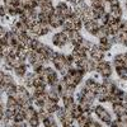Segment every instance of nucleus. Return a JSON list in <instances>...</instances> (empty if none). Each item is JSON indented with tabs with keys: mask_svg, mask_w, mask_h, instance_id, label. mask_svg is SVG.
Returning a JSON list of instances; mask_svg holds the SVG:
<instances>
[{
	"mask_svg": "<svg viewBox=\"0 0 127 127\" xmlns=\"http://www.w3.org/2000/svg\"><path fill=\"white\" fill-rule=\"evenodd\" d=\"M29 122H31V123H29L31 126H37V125H38V118L34 116L33 118H31V120H29Z\"/></svg>",
	"mask_w": 127,
	"mask_h": 127,
	"instance_id": "nucleus-16",
	"label": "nucleus"
},
{
	"mask_svg": "<svg viewBox=\"0 0 127 127\" xmlns=\"http://www.w3.org/2000/svg\"><path fill=\"white\" fill-rule=\"evenodd\" d=\"M5 92L9 95H14L17 93V88H15L14 84H8V85H5Z\"/></svg>",
	"mask_w": 127,
	"mask_h": 127,
	"instance_id": "nucleus-5",
	"label": "nucleus"
},
{
	"mask_svg": "<svg viewBox=\"0 0 127 127\" xmlns=\"http://www.w3.org/2000/svg\"><path fill=\"white\" fill-rule=\"evenodd\" d=\"M69 1H71V3H75V1H76V0H69Z\"/></svg>",
	"mask_w": 127,
	"mask_h": 127,
	"instance_id": "nucleus-18",
	"label": "nucleus"
},
{
	"mask_svg": "<svg viewBox=\"0 0 127 127\" xmlns=\"http://www.w3.org/2000/svg\"><path fill=\"white\" fill-rule=\"evenodd\" d=\"M87 88H88V89H90V90L97 92L98 85H97V83H94L93 80H88V81H87Z\"/></svg>",
	"mask_w": 127,
	"mask_h": 127,
	"instance_id": "nucleus-8",
	"label": "nucleus"
},
{
	"mask_svg": "<svg viewBox=\"0 0 127 127\" xmlns=\"http://www.w3.org/2000/svg\"><path fill=\"white\" fill-rule=\"evenodd\" d=\"M67 38H69V37H67L65 33H59V34L54 36V43H55L56 46L64 47V46H65V43H66V41H67Z\"/></svg>",
	"mask_w": 127,
	"mask_h": 127,
	"instance_id": "nucleus-1",
	"label": "nucleus"
},
{
	"mask_svg": "<svg viewBox=\"0 0 127 127\" xmlns=\"http://www.w3.org/2000/svg\"><path fill=\"white\" fill-rule=\"evenodd\" d=\"M47 95H48V98H51V99H54V100H59V94L55 92V90H51V92H48L47 93Z\"/></svg>",
	"mask_w": 127,
	"mask_h": 127,
	"instance_id": "nucleus-9",
	"label": "nucleus"
},
{
	"mask_svg": "<svg viewBox=\"0 0 127 127\" xmlns=\"http://www.w3.org/2000/svg\"><path fill=\"white\" fill-rule=\"evenodd\" d=\"M97 93H98V94H105V93H107V88H105L104 84L97 88Z\"/></svg>",
	"mask_w": 127,
	"mask_h": 127,
	"instance_id": "nucleus-13",
	"label": "nucleus"
},
{
	"mask_svg": "<svg viewBox=\"0 0 127 127\" xmlns=\"http://www.w3.org/2000/svg\"><path fill=\"white\" fill-rule=\"evenodd\" d=\"M117 72L121 79H127V67L123 65V66H120L117 67Z\"/></svg>",
	"mask_w": 127,
	"mask_h": 127,
	"instance_id": "nucleus-4",
	"label": "nucleus"
},
{
	"mask_svg": "<svg viewBox=\"0 0 127 127\" xmlns=\"http://www.w3.org/2000/svg\"><path fill=\"white\" fill-rule=\"evenodd\" d=\"M92 56H93L94 60L100 61L102 57H103V51H102L100 48H98V47H94V48L92 50Z\"/></svg>",
	"mask_w": 127,
	"mask_h": 127,
	"instance_id": "nucleus-3",
	"label": "nucleus"
},
{
	"mask_svg": "<svg viewBox=\"0 0 127 127\" xmlns=\"http://www.w3.org/2000/svg\"><path fill=\"white\" fill-rule=\"evenodd\" d=\"M95 113H97V114L99 116V117H102V116L105 113V111H104V108H103V107H97V108H95Z\"/></svg>",
	"mask_w": 127,
	"mask_h": 127,
	"instance_id": "nucleus-15",
	"label": "nucleus"
},
{
	"mask_svg": "<svg viewBox=\"0 0 127 127\" xmlns=\"http://www.w3.org/2000/svg\"><path fill=\"white\" fill-rule=\"evenodd\" d=\"M34 116H36V112H34L33 109H32L31 107H29L28 109H26V111H24V118H26L27 121H29L31 118H33Z\"/></svg>",
	"mask_w": 127,
	"mask_h": 127,
	"instance_id": "nucleus-6",
	"label": "nucleus"
},
{
	"mask_svg": "<svg viewBox=\"0 0 127 127\" xmlns=\"http://www.w3.org/2000/svg\"><path fill=\"white\" fill-rule=\"evenodd\" d=\"M99 118H100L103 122H105V123H109V122H111V117H109V114H108L107 112H105L102 117H99Z\"/></svg>",
	"mask_w": 127,
	"mask_h": 127,
	"instance_id": "nucleus-12",
	"label": "nucleus"
},
{
	"mask_svg": "<svg viewBox=\"0 0 127 127\" xmlns=\"http://www.w3.org/2000/svg\"><path fill=\"white\" fill-rule=\"evenodd\" d=\"M3 84H5V85H8V84H13V78L12 76H4V80L1 81Z\"/></svg>",
	"mask_w": 127,
	"mask_h": 127,
	"instance_id": "nucleus-14",
	"label": "nucleus"
},
{
	"mask_svg": "<svg viewBox=\"0 0 127 127\" xmlns=\"http://www.w3.org/2000/svg\"><path fill=\"white\" fill-rule=\"evenodd\" d=\"M112 15L116 18V19H118L121 17V9L118 6H112Z\"/></svg>",
	"mask_w": 127,
	"mask_h": 127,
	"instance_id": "nucleus-7",
	"label": "nucleus"
},
{
	"mask_svg": "<svg viewBox=\"0 0 127 127\" xmlns=\"http://www.w3.org/2000/svg\"><path fill=\"white\" fill-rule=\"evenodd\" d=\"M113 109H114L116 114H117L118 117L126 113V107H125L123 104H121V103H114V105H113Z\"/></svg>",
	"mask_w": 127,
	"mask_h": 127,
	"instance_id": "nucleus-2",
	"label": "nucleus"
},
{
	"mask_svg": "<svg viewBox=\"0 0 127 127\" xmlns=\"http://www.w3.org/2000/svg\"><path fill=\"white\" fill-rule=\"evenodd\" d=\"M80 46L84 47V48H89V47H90V43H89L88 41H84V39H83V42H81V45H80Z\"/></svg>",
	"mask_w": 127,
	"mask_h": 127,
	"instance_id": "nucleus-17",
	"label": "nucleus"
},
{
	"mask_svg": "<svg viewBox=\"0 0 127 127\" xmlns=\"http://www.w3.org/2000/svg\"><path fill=\"white\" fill-rule=\"evenodd\" d=\"M102 75H103V76H109V75H111V67H109V65H107V66L102 70Z\"/></svg>",
	"mask_w": 127,
	"mask_h": 127,
	"instance_id": "nucleus-11",
	"label": "nucleus"
},
{
	"mask_svg": "<svg viewBox=\"0 0 127 127\" xmlns=\"http://www.w3.org/2000/svg\"><path fill=\"white\" fill-rule=\"evenodd\" d=\"M126 6H127V1H126Z\"/></svg>",
	"mask_w": 127,
	"mask_h": 127,
	"instance_id": "nucleus-19",
	"label": "nucleus"
},
{
	"mask_svg": "<svg viewBox=\"0 0 127 127\" xmlns=\"http://www.w3.org/2000/svg\"><path fill=\"white\" fill-rule=\"evenodd\" d=\"M24 72H26V67H24V65L15 69V74H17L18 76H23V75H24Z\"/></svg>",
	"mask_w": 127,
	"mask_h": 127,
	"instance_id": "nucleus-10",
	"label": "nucleus"
}]
</instances>
